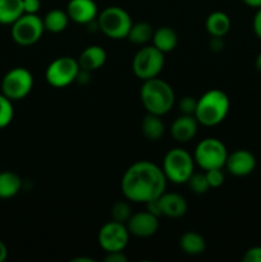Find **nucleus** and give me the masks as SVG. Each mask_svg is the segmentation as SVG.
I'll use <instances>...</instances> for the list:
<instances>
[{
	"instance_id": "6ab92c4d",
	"label": "nucleus",
	"mask_w": 261,
	"mask_h": 262,
	"mask_svg": "<svg viewBox=\"0 0 261 262\" xmlns=\"http://www.w3.org/2000/svg\"><path fill=\"white\" fill-rule=\"evenodd\" d=\"M230 18L224 12H212L206 18V30L211 37H224L230 30Z\"/></svg>"
},
{
	"instance_id": "bb28decb",
	"label": "nucleus",
	"mask_w": 261,
	"mask_h": 262,
	"mask_svg": "<svg viewBox=\"0 0 261 262\" xmlns=\"http://www.w3.org/2000/svg\"><path fill=\"white\" fill-rule=\"evenodd\" d=\"M186 184H188L189 189H191V191L196 194H204L210 189L209 182H207L205 171L204 173L192 174V176L189 177L188 181H187Z\"/></svg>"
},
{
	"instance_id": "9b49d317",
	"label": "nucleus",
	"mask_w": 261,
	"mask_h": 262,
	"mask_svg": "<svg viewBox=\"0 0 261 262\" xmlns=\"http://www.w3.org/2000/svg\"><path fill=\"white\" fill-rule=\"evenodd\" d=\"M129 232L127 225L112 220L101 227L97 235L99 245L105 252H115V251H124L129 241Z\"/></svg>"
},
{
	"instance_id": "c9c22d12",
	"label": "nucleus",
	"mask_w": 261,
	"mask_h": 262,
	"mask_svg": "<svg viewBox=\"0 0 261 262\" xmlns=\"http://www.w3.org/2000/svg\"><path fill=\"white\" fill-rule=\"evenodd\" d=\"M8 257V248L5 243L0 239V262H4Z\"/></svg>"
},
{
	"instance_id": "7ed1b4c3",
	"label": "nucleus",
	"mask_w": 261,
	"mask_h": 262,
	"mask_svg": "<svg viewBox=\"0 0 261 262\" xmlns=\"http://www.w3.org/2000/svg\"><path fill=\"white\" fill-rule=\"evenodd\" d=\"M230 100L224 91L217 89L209 90L197 99L194 118L199 124L214 127L220 124L229 113Z\"/></svg>"
},
{
	"instance_id": "393cba45",
	"label": "nucleus",
	"mask_w": 261,
	"mask_h": 262,
	"mask_svg": "<svg viewBox=\"0 0 261 262\" xmlns=\"http://www.w3.org/2000/svg\"><path fill=\"white\" fill-rule=\"evenodd\" d=\"M154 28L147 22L132 23L127 38L135 45H146L148 41L153 40Z\"/></svg>"
},
{
	"instance_id": "c85d7f7f",
	"label": "nucleus",
	"mask_w": 261,
	"mask_h": 262,
	"mask_svg": "<svg viewBox=\"0 0 261 262\" xmlns=\"http://www.w3.org/2000/svg\"><path fill=\"white\" fill-rule=\"evenodd\" d=\"M210 188H219L224 183V173L223 169H211L205 171Z\"/></svg>"
},
{
	"instance_id": "6e6552de",
	"label": "nucleus",
	"mask_w": 261,
	"mask_h": 262,
	"mask_svg": "<svg viewBox=\"0 0 261 262\" xmlns=\"http://www.w3.org/2000/svg\"><path fill=\"white\" fill-rule=\"evenodd\" d=\"M81 67L78 60L72 56H59L48 66L45 78L50 86L55 89H63L77 81Z\"/></svg>"
},
{
	"instance_id": "4c0bfd02",
	"label": "nucleus",
	"mask_w": 261,
	"mask_h": 262,
	"mask_svg": "<svg viewBox=\"0 0 261 262\" xmlns=\"http://www.w3.org/2000/svg\"><path fill=\"white\" fill-rule=\"evenodd\" d=\"M255 67H256V69H257V71L260 72V73H261V53L258 54L257 56H256V60H255Z\"/></svg>"
},
{
	"instance_id": "7c9ffc66",
	"label": "nucleus",
	"mask_w": 261,
	"mask_h": 262,
	"mask_svg": "<svg viewBox=\"0 0 261 262\" xmlns=\"http://www.w3.org/2000/svg\"><path fill=\"white\" fill-rule=\"evenodd\" d=\"M243 262H261V246L248 248L242 257Z\"/></svg>"
},
{
	"instance_id": "dca6fc26",
	"label": "nucleus",
	"mask_w": 261,
	"mask_h": 262,
	"mask_svg": "<svg viewBox=\"0 0 261 262\" xmlns=\"http://www.w3.org/2000/svg\"><path fill=\"white\" fill-rule=\"evenodd\" d=\"M159 206H160V211L163 216L171 217V219H178L186 215L187 210H188V204H187L186 199L178 193H173V192H164L160 197L158 199Z\"/></svg>"
},
{
	"instance_id": "f704fd0d",
	"label": "nucleus",
	"mask_w": 261,
	"mask_h": 262,
	"mask_svg": "<svg viewBox=\"0 0 261 262\" xmlns=\"http://www.w3.org/2000/svg\"><path fill=\"white\" fill-rule=\"evenodd\" d=\"M210 46H211L212 50H222L223 46H224V42H223L222 37H212L211 42H210Z\"/></svg>"
},
{
	"instance_id": "e433bc0d",
	"label": "nucleus",
	"mask_w": 261,
	"mask_h": 262,
	"mask_svg": "<svg viewBox=\"0 0 261 262\" xmlns=\"http://www.w3.org/2000/svg\"><path fill=\"white\" fill-rule=\"evenodd\" d=\"M247 7L255 8V9H258L261 8V0H242Z\"/></svg>"
},
{
	"instance_id": "2eb2a0df",
	"label": "nucleus",
	"mask_w": 261,
	"mask_h": 262,
	"mask_svg": "<svg viewBox=\"0 0 261 262\" xmlns=\"http://www.w3.org/2000/svg\"><path fill=\"white\" fill-rule=\"evenodd\" d=\"M199 129V122L194 115L182 114L170 125V135L177 142L186 143L193 140Z\"/></svg>"
},
{
	"instance_id": "4be33fe9",
	"label": "nucleus",
	"mask_w": 261,
	"mask_h": 262,
	"mask_svg": "<svg viewBox=\"0 0 261 262\" xmlns=\"http://www.w3.org/2000/svg\"><path fill=\"white\" fill-rule=\"evenodd\" d=\"M23 14V0H0V25H13Z\"/></svg>"
},
{
	"instance_id": "cd10ccee",
	"label": "nucleus",
	"mask_w": 261,
	"mask_h": 262,
	"mask_svg": "<svg viewBox=\"0 0 261 262\" xmlns=\"http://www.w3.org/2000/svg\"><path fill=\"white\" fill-rule=\"evenodd\" d=\"M132 214V207L127 201H118L112 207V220L114 222L125 224Z\"/></svg>"
},
{
	"instance_id": "f8f14e48",
	"label": "nucleus",
	"mask_w": 261,
	"mask_h": 262,
	"mask_svg": "<svg viewBox=\"0 0 261 262\" xmlns=\"http://www.w3.org/2000/svg\"><path fill=\"white\" fill-rule=\"evenodd\" d=\"M130 235L137 238L153 237L159 229V216L150 212L148 210L138 211L130 215L125 223Z\"/></svg>"
},
{
	"instance_id": "f257e3e1",
	"label": "nucleus",
	"mask_w": 261,
	"mask_h": 262,
	"mask_svg": "<svg viewBox=\"0 0 261 262\" xmlns=\"http://www.w3.org/2000/svg\"><path fill=\"white\" fill-rule=\"evenodd\" d=\"M166 182L168 179L160 166L151 161L141 160L125 170L120 188L127 201L147 204L165 192Z\"/></svg>"
},
{
	"instance_id": "aec40b11",
	"label": "nucleus",
	"mask_w": 261,
	"mask_h": 262,
	"mask_svg": "<svg viewBox=\"0 0 261 262\" xmlns=\"http://www.w3.org/2000/svg\"><path fill=\"white\" fill-rule=\"evenodd\" d=\"M22 188V179L14 171L5 170L0 173V199L7 200L17 196Z\"/></svg>"
},
{
	"instance_id": "f03ea898",
	"label": "nucleus",
	"mask_w": 261,
	"mask_h": 262,
	"mask_svg": "<svg viewBox=\"0 0 261 262\" xmlns=\"http://www.w3.org/2000/svg\"><path fill=\"white\" fill-rule=\"evenodd\" d=\"M140 96L146 112L150 114L160 115V117L170 112L176 102V94H174L173 87L168 82L158 77L143 81Z\"/></svg>"
},
{
	"instance_id": "423d86ee",
	"label": "nucleus",
	"mask_w": 261,
	"mask_h": 262,
	"mask_svg": "<svg viewBox=\"0 0 261 262\" xmlns=\"http://www.w3.org/2000/svg\"><path fill=\"white\" fill-rule=\"evenodd\" d=\"M228 158V150L224 143L214 137L204 138L197 143L193 152L194 164L202 170L223 169Z\"/></svg>"
},
{
	"instance_id": "f3484780",
	"label": "nucleus",
	"mask_w": 261,
	"mask_h": 262,
	"mask_svg": "<svg viewBox=\"0 0 261 262\" xmlns=\"http://www.w3.org/2000/svg\"><path fill=\"white\" fill-rule=\"evenodd\" d=\"M107 54L104 48L99 45H90L81 53L78 60L81 69L87 72H94L101 68L106 63Z\"/></svg>"
},
{
	"instance_id": "5701e85b",
	"label": "nucleus",
	"mask_w": 261,
	"mask_h": 262,
	"mask_svg": "<svg viewBox=\"0 0 261 262\" xmlns=\"http://www.w3.org/2000/svg\"><path fill=\"white\" fill-rule=\"evenodd\" d=\"M141 130L147 140L158 141L163 137L164 132H165V125H164L160 115L147 113V115L143 118L142 123H141Z\"/></svg>"
},
{
	"instance_id": "ddd939ff",
	"label": "nucleus",
	"mask_w": 261,
	"mask_h": 262,
	"mask_svg": "<svg viewBox=\"0 0 261 262\" xmlns=\"http://www.w3.org/2000/svg\"><path fill=\"white\" fill-rule=\"evenodd\" d=\"M224 168L234 177H247L255 170L256 158L251 151L240 148L228 154Z\"/></svg>"
},
{
	"instance_id": "2f4dec72",
	"label": "nucleus",
	"mask_w": 261,
	"mask_h": 262,
	"mask_svg": "<svg viewBox=\"0 0 261 262\" xmlns=\"http://www.w3.org/2000/svg\"><path fill=\"white\" fill-rule=\"evenodd\" d=\"M41 8V0H23V10L27 14H37Z\"/></svg>"
},
{
	"instance_id": "20e7f679",
	"label": "nucleus",
	"mask_w": 261,
	"mask_h": 262,
	"mask_svg": "<svg viewBox=\"0 0 261 262\" xmlns=\"http://www.w3.org/2000/svg\"><path fill=\"white\" fill-rule=\"evenodd\" d=\"M163 171L166 179L174 184H186L194 173L193 156L182 147H174L165 154Z\"/></svg>"
},
{
	"instance_id": "0eeeda50",
	"label": "nucleus",
	"mask_w": 261,
	"mask_h": 262,
	"mask_svg": "<svg viewBox=\"0 0 261 262\" xmlns=\"http://www.w3.org/2000/svg\"><path fill=\"white\" fill-rule=\"evenodd\" d=\"M165 54L161 53L154 45H145L133 56V73L141 81L155 78L161 73L165 64Z\"/></svg>"
},
{
	"instance_id": "72a5a7b5",
	"label": "nucleus",
	"mask_w": 261,
	"mask_h": 262,
	"mask_svg": "<svg viewBox=\"0 0 261 262\" xmlns=\"http://www.w3.org/2000/svg\"><path fill=\"white\" fill-rule=\"evenodd\" d=\"M252 27H253V32H255V35L261 40V8H258L255 17H253Z\"/></svg>"
},
{
	"instance_id": "1a4fd4ad",
	"label": "nucleus",
	"mask_w": 261,
	"mask_h": 262,
	"mask_svg": "<svg viewBox=\"0 0 261 262\" xmlns=\"http://www.w3.org/2000/svg\"><path fill=\"white\" fill-rule=\"evenodd\" d=\"M32 73L23 67L12 68L2 79V94L12 101L25 99L32 91Z\"/></svg>"
},
{
	"instance_id": "473e14b6",
	"label": "nucleus",
	"mask_w": 261,
	"mask_h": 262,
	"mask_svg": "<svg viewBox=\"0 0 261 262\" xmlns=\"http://www.w3.org/2000/svg\"><path fill=\"white\" fill-rule=\"evenodd\" d=\"M106 262H127V256L123 253V251H115V252H107L106 257H105Z\"/></svg>"
},
{
	"instance_id": "9d476101",
	"label": "nucleus",
	"mask_w": 261,
	"mask_h": 262,
	"mask_svg": "<svg viewBox=\"0 0 261 262\" xmlns=\"http://www.w3.org/2000/svg\"><path fill=\"white\" fill-rule=\"evenodd\" d=\"M44 27L42 18L37 14H25L18 18L12 25V38L20 46H30L37 42L42 36Z\"/></svg>"
},
{
	"instance_id": "4468645a",
	"label": "nucleus",
	"mask_w": 261,
	"mask_h": 262,
	"mask_svg": "<svg viewBox=\"0 0 261 262\" xmlns=\"http://www.w3.org/2000/svg\"><path fill=\"white\" fill-rule=\"evenodd\" d=\"M67 13L69 19L79 25H90L99 17V9L94 0H69Z\"/></svg>"
},
{
	"instance_id": "39448f33",
	"label": "nucleus",
	"mask_w": 261,
	"mask_h": 262,
	"mask_svg": "<svg viewBox=\"0 0 261 262\" xmlns=\"http://www.w3.org/2000/svg\"><path fill=\"white\" fill-rule=\"evenodd\" d=\"M132 23V18L128 14L127 10L120 7L105 8L97 17L100 31L106 37L113 38V40L127 38Z\"/></svg>"
},
{
	"instance_id": "412c9836",
	"label": "nucleus",
	"mask_w": 261,
	"mask_h": 262,
	"mask_svg": "<svg viewBox=\"0 0 261 262\" xmlns=\"http://www.w3.org/2000/svg\"><path fill=\"white\" fill-rule=\"evenodd\" d=\"M179 247L186 255L199 256L206 250V242L201 234L196 232H186L179 239Z\"/></svg>"
},
{
	"instance_id": "a878e982",
	"label": "nucleus",
	"mask_w": 261,
	"mask_h": 262,
	"mask_svg": "<svg viewBox=\"0 0 261 262\" xmlns=\"http://www.w3.org/2000/svg\"><path fill=\"white\" fill-rule=\"evenodd\" d=\"M14 117L13 101L5 95L0 94V129L8 127Z\"/></svg>"
},
{
	"instance_id": "a211bd4d",
	"label": "nucleus",
	"mask_w": 261,
	"mask_h": 262,
	"mask_svg": "<svg viewBox=\"0 0 261 262\" xmlns=\"http://www.w3.org/2000/svg\"><path fill=\"white\" fill-rule=\"evenodd\" d=\"M153 45L156 49L161 51V53L166 54L173 51L177 48L178 43V36H177L176 31L168 26H163L156 30H154L153 35Z\"/></svg>"
},
{
	"instance_id": "c756f323",
	"label": "nucleus",
	"mask_w": 261,
	"mask_h": 262,
	"mask_svg": "<svg viewBox=\"0 0 261 262\" xmlns=\"http://www.w3.org/2000/svg\"><path fill=\"white\" fill-rule=\"evenodd\" d=\"M197 106V99L193 96H184L179 101V110L182 114L186 115H194Z\"/></svg>"
},
{
	"instance_id": "b1692460",
	"label": "nucleus",
	"mask_w": 261,
	"mask_h": 262,
	"mask_svg": "<svg viewBox=\"0 0 261 262\" xmlns=\"http://www.w3.org/2000/svg\"><path fill=\"white\" fill-rule=\"evenodd\" d=\"M42 20L45 31H49L51 33H59L63 32L68 27V22L71 19H69V15L67 13V10L53 9L46 13Z\"/></svg>"
}]
</instances>
